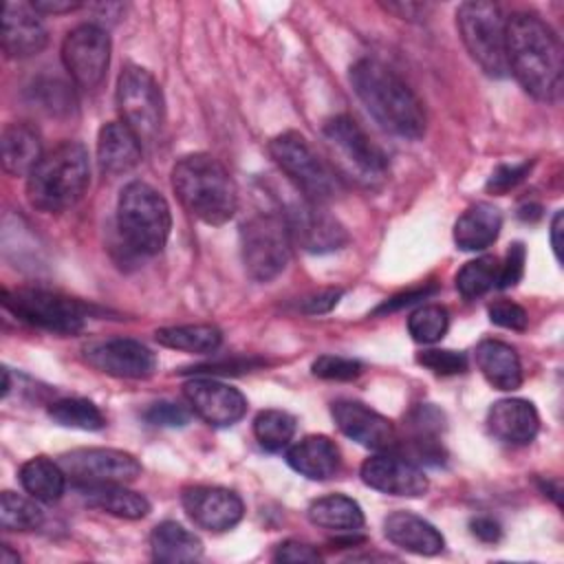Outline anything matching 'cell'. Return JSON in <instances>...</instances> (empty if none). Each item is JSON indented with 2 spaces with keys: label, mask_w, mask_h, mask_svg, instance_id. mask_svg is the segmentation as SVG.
<instances>
[{
  "label": "cell",
  "mask_w": 564,
  "mask_h": 564,
  "mask_svg": "<svg viewBox=\"0 0 564 564\" xmlns=\"http://www.w3.org/2000/svg\"><path fill=\"white\" fill-rule=\"evenodd\" d=\"M502 214L491 203H476L467 207L454 225V242L463 251H482L500 234Z\"/></svg>",
  "instance_id": "27"
},
{
  "label": "cell",
  "mask_w": 564,
  "mask_h": 564,
  "mask_svg": "<svg viewBox=\"0 0 564 564\" xmlns=\"http://www.w3.org/2000/svg\"><path fill=\"white\" fill-rule=\"evenodd\" d=\"M286 463L311 480H326L337 474L341 458L335 441L324 434H311L289 447Z\"/></svg>",
  "instance_id": "24"
},
{
  "label": "cell",
  "mask_w": 564,
  "mask_h": 564,
  "mask_svg": "<svg viewBox=\"0 0 564 564\" xmlns=\"http://www.w3.org/2000/svg\"><path fill=\"white\" fill-rule=\"evenodd\" d=\"M449 326V315L441 304H425L408 317V330L419 344L438 341Z\"/></svg>",
  "instance_id": "37"
},
{
  "label": "cell",
  "mask_w": 564,
  "mask_h": 564,
  "mask_svg": "<svg viewBox=\"0 0 564 564\" xmlns=\"http://www.w3.org/2000/svg\"><path fill=\"white\" fill-rule=\"evenodd\" d=\"M313 375L328 381H350L361 375V364L350 357L339 355H322L311 366Z\"/></svg>",
  "instance_id": "38"
},
{
  "label": "cell",
  "mask_w": 564,
  "mask_h": 564,
  "mask_svg": "<svg viewBox=\"0 0 564 564\" xmlns=\"http://www.w3.org/2000/svg\"><path fill=\"white\" fill-rule=\"evenodd\" d=\"M154 339L165 348H174L192 355H209L220 346L223 333L212 324H185V326L159 328L154 333Z\"/></svg>",
  "instance_id": "32"
},
{
  "label": "cell",
  "mask_w": 564,
  "mask_h": 564,
  "mask_svg": "<svg viewBox=\"0 0 564 564\" xmlns=\"http://www.w3.org/2000/svg\"><path fill=\"white\" fill-rule=\"evenodd\" d=\"M308 520L315 527L339 531V533H355L364 527V511L357 505V500L344 496V494H330L324 498H317L308 505L306 511Z\"/></svg>",
  "instance_id": "30"
},
{
  "label": "cell",
  "mask_w": 564,
  "mask_h": 564,
  "mask_svg": "<svg viewBox=\"0 0 564 564\" xmlns=\"http://www.w3.org/2000/svg\"><path fill=\"white\" fill-rule=\"evenodd\" d=\"M20 482L31 498L40 502H55L66 489V474L57 460L35 456L20 467Z\"/></svg>",
  "instance_id": "31"
},
{
  "label": "cell",
  "mask_w": 564,
  "mask_h": 564,
  "mask_svg": "<svg viewBox=\"0 0 564 564\" xmlns=\"http://www.w3.org/2000/svg\"><path fill=\"white\" fill-rule=\"evenodd\" d=\"M33 9L40 15H59V13H70L75 9H82V2H73V0H33L31 2Z\"/></svg>",
  "instance_id": "48"
},
{
  "label": "cell",
  "mask_w": 564,
  "mask_h": 564,
  "mask_svg": "<svg viewBox=\"0 0 564 564\" xmlns=\"http://www.w3.org/2000/svg\"><path fill=\"white\" fill-rule=\"evenodd\" d=\"M117 108L141 143L156 139L163 126V95L150 70L137 64L123 66L117 79Z\"/></svg>",
  "instance_id": "10"
},
{
  "label": "cell",
  "mask_w": 564,
  "mask_h": 564,
  "mask_svg": "<svg viewBox=\"0 0 564 564\" xmlns=\"http://www.w3.org/2000/svg\"><path fill=\"white\" fill-rule=\"evenodd\" d=\"M183 397L194 414L214 427H229L247 412V399L240 390L207 377L183 383Z\"/></svg>",
  "instance_id": "14"
},
{
  "label": "cell",
  "mask_w": 564,
  "mask_h": 564,
  "mask_svg": "<svg viewBox=\"0 0 564 564\" xmlns=\"http://www.w3.org/2000/svg\"><path fill=\"white\" fill-rule=\"evenodd\" d=\"M383 7L403 20H419L427 13V7L419 4V2H388Z\"/></svg>",
  "instance_id": "49"
},
{
  "label": "cell",
  "mask_w": 564,
  "mask_h": 564,
  "mask_svg": "<svg viewBox=\"0 0 564 564\" xmlns=\"http://www.w3.org/2000/svg\"><path fill=\"white\" fill-rule=\"evenodd\" d=\"M322 137L335 167L352 181L372 187L386 178L388 159L383 150L364 132V128L352 117H330L322 128Z\"/></svg>",
  "instance_id": "6"
},
{
  "label": "cell",
  "mask_w": 564,
  "mask_h": 564,
  "mask_svg": "<svg viewBox=\"0 0 564 564\" xmlns=\"http://www.w3.org/2000/svg\"><path fill=\"white\" fill-rule=\"evenodd\" d=\"M498 271H500V264L494 256H480L476 260H469L456 273V289L467 300L478 297L487 293L491 286H496Z\"/></svg>",
  "instance_id": "35"
},
{
  "label": "cell",
  "mask_w": 564,
  "mask_h": 564,
  "mask_svg": "<svg viewBox=\"0 0 564 564\" xmlns=\"http://www.w3.org/2000/svg\"><path fill=\"white\" fill-rule=\"evenodd\" d=\"M84 502L99 511H106L126 520H141L150 513V502L145 496L126 489L119 482L106 485H79L77 487Z\"/></svg>",
  "instance_id": "28"
},
{
  "label": "cell",
  "mask_w": 564,
  "mask_h": 564,
  "mask_svg": "<svg viewBox=\"0 0 564 564\" xmlns=\"http://www.w3.org/2000/svg\"><path fill=\"white\" fill-rule=\"evenodd\" d=\"M62 62L79 88H97L110 64V37L106 29L86 22L68 31L62 42Z\"/></svg>",
  "instance_id": "12"
},
{
  "label": "cell",
  "mask_w": 564,
  "mask_h": 564,
  "mask_svg": "<svg viewBox=\"0 0 564 564\" xmlns=\"http://www.w3.org/2000/svg\"><path fill=\"white\" fill-rule=\"evenodd\" d=\"M489 432L509 445H527L540 430V416L527 399H500L487 412Z\"/></svg>",
  "instance_id": "21"
},
{
  "label": "cell",
  "mask_w": 564,
  "mask_h": 564,
  "mask_svg": "<svg viewBox=\"0 0 564 564\" xmlns=\"http://www.w3.org/2000/svg\"><path fill=\"white\" fill-rule=\"evenodd\" d=\"M64 474L79 485H106V482H132L141 474L139 460L112 447H79L57 458Z\"/></svg>",
  "instance_id": "13"
},
{
  "label": "cell",
  "mask_w": 564,
  "mask_h": 564,
  "mask_svg": "<svg viewBox=\"0 0 564 564\" xmlns=\"http://www.w3.org/2000/svg\"><path fill=\"white\" fill-rule=\"evenodd\" d=\"M291 242L284 216L273 212L253 214L240 227V249L247 273L258 282L278 278L289 264Z\"/></svg>",
  "instance_id": "9"
},
{
  "label": "cell",
  "mask_w": 564,
  "mask_h": 564,
  "mask_svg": "<svg viewBox=\"0 0 564 564\" xmlns=\"http://www.w3.org/2000/svg\"><path fill=\"white\" fill-rule=\"evenodd\" d=\"M273 560L297 564V562H319L322 555L311 544H304V542H297V540H286V542L278 544V549L273 553Z\"/></svg>",
  "instance_id": "44"
},
{
  "label": "cell",
  "mask_w": 564,
  "mask_h": 564,
  "mask_svg": "<svg viewBox=\"0 0 564 564\" xmlns=\"http://www.w3.org/2000/svg\"><path fill=\"white\" fill-rule=\"evenodd\" d=\"M172 187L181 205L207 225H225L238 209V189L227 167L205 152H194L172 167Z\"/></svg>",
  "instance_id": "3"
},
{
  "label": "cell",
  "mask_w": 564,
  "mask_h": 564,
  "mask_svg": "<svg viewBox=\"0 0 564 564\" xmlns=\"http://www.w3.org/2000/svg\"><path fill=\"white\" fill-rule=\"evenodd\" d=\"M487 313H489L491 324L509 328V330H524L529 324L527 311L520 304L509 302V300H498V302L489 304Z\"/></svg>",
  "instance_id": "41"
},
{
  "label": "cell",
  "mask_w": 564,
  "mask_h": 564,
  "mask_svg": "<svg viewBox=\"0 0 564 564\" xmlns=\"http://www.w3.org/2000/svg\"><path fill=\"white\" fill-rule=\"evenodd\" d=\"M84 357L99 372L119 379H148L156 370L154 352L141 341L126 337L95 341L84 348Z\"/></svg>",
  "instance_id": "15"
},
{
  "label": "cell",
  "mask_w": 564,
  "mask_h": 564,
  "mask_svg": "<svg viewBox=\"0 0 564 564\" xmlns=\"http://www.w3.org/2000/svg\"><path fill=\"white\" fill-rule=\"evenodd\" d=\"M339 297H341V289H324V291H317V293L304 297L300 302V311L306 315H322V313H328L330 308H335Z\"/></svg>",
  "instance_id": "45"
},
{
  "label": "cell",
  "mask_w": 564,
  "mask_h": 564,
  "mask_svg": "<svg viewBox=\"0 0 564 564\" xmlns=\"http://www.w3.org/2000/svg\"><path fill=\"white\" fill-rule=\"evenodd\" d=\"M269 154L275 165L286 174V178L302 192L304 200L322 205L337 194L339 181L335 172L315 152L304 134L286 130L273 137L269 143Z\"/></svg>",
  "instance_id": "8"
},
{
  "label": "cell",
  "mask_w": 564,
  "mask_h": 564,
  "mask_svg": "<svg viewBox=\"0 0 564 564\" xmlns=\"http://www.w3.org/2000/svg\"><path fill=\"white\" fill-rule=\"evenodd\" d=\"M253 434L262 449L280 452L295 434V416L284 410H262L253 421Z\"/></svg>",
  "instance_id": "34"
},
{
  "label": "cell",
  "mask_w": 564,
  "mask_h": 564,
  "mask_svg": "<svg viewBox=\"0 0 564 564\" xmlns=\"http://www.w3.org/2000/svg\"><path fill=\"white\" fill-rule=\"evenodd\" d=\"M90 163L79 141L53 148L26 176V198L40 212H64L88 189Z\"/></svg>",
  "instance_id": "4"
},
{
  "label": "cell",
  "mask_w": 564,
  "mask_h": 564,
  "mask_svg": "<svg viewBox=\"0 0 564 564\" xmlns=\"http://www.w3.org/2000/svg\"><path fill=\"white\" fill-rule=\"evenodd\" d=\"M42 509L35 498L29 500L13 491H2L0 496V524L4 531H31L42 524Z\"/></svg>",
  "instance_id": "36"
},
{
  "label": "cell",
  "mask_w": 564,
  "mask_h": 564,
  "mask_svg": "<svg viewBox=\"0 0 564 564\" xmlns=\"http://www.w3.org/2000/svg\"><path fill=\"white\" fill-rule=\"evenodd\" d=\"M469 527H471V533H474L478 540H482V542H498L500 535H502L500 524H498L496 520L487 518V516L474 518V520L469 522Z\"/></svg>",
  "instance_id": "47"
},
{
  "label": "cell",
  "mask_w": 564,
  "mask_h": 564,
  "mask_svg": "<svg viewBox=\"0 0 564 564\" xmlns=\"http://www.w3.org/2000/svg\"><path fill=\"white\" fill-rule=\"evenodd\" d=\"M150 549L156 562H194L203 555V542L174 520H165L152 529Z\"/></svg>",
  "instance_id": "29"
},
{
  "label": "cell",
  "mask_w": 564,
  "mask_h": 564,
  "mask_svg": "<svg viewBox=\"0 0 564 564\" xmlns=\"http://www.w3.org/2000/svg\"><path fill=\"white\" fill-rule=\"evenodd\" d=\"M2 304L18 319L59 335L82 330L88 315V308L82 302L44 289H4Z\"/></svg>",
  "instance_id": "11"
},
{
  "label": "cell",
  "mask_w": 564,
  "mask_h": 564,
  "mask_svg": "<svg viewBox=\"0 0 564 564\" xmlns=\"http://www.w3.org/2000/svg\"><path fill=\"white\" fill-rule=\"evenodd\" d=\"M560 234H562V209L555 212L553 216V223H551V247H553V253L555 258L560 260Z\"/></svg>",
  "instance_id": "50"
},
{
  "label": "cell",
  "mask_w": 564,
  "mask_h": 564,
  "mask_svg": "<svg viewBox=\"0 0 564 564\" xmlns=\"http://www.w3.org/2000/svg\"><path fill=\"white\" fill-rule=\"evenodd\" d=\"M0 148H2V167L11 176H29L44 156L40 132L26 121L9 123L2 130Z\"/></svg>",
  "instance_id": "25"
},
{
  "label": "cell",
  "mask_w": 564,
  "mask_h": 564,
  "mask_svg": "<svg viewBox=\"0 0 564 564\" xmlns=\"http://www.w3.org/2000/svg\"><path fill=\"white\" fill-rule=\"evenodd\" d=\"M436 291V286H421V289H414V291H408V293H401V295H394L392 300L383 302L375 313L377 315H383V313H390V311H397V308H403V306H410L419 300H425L427 295H432Z\"/></svg>",
  "instance_id": "46"
},
{
  "label": "cell",
  "mask_w": 564,
  "mask_h": 564,
  "mask_svg": "<svg viewBox=\"0 0 564 564\" xmlns=\"http://www.w3.org/2000/svg\"><path fill=\"white\" fill-rule=\"evenodd\" d=\"M0 562L2 564H18L20 562V555L18 553H11V549L7 544L0 546Z\"/></svg>",
  "instance_id": "51"
},
{
  "label": "cell",
  "mask_w": 564,
  "mask_h": 564,
  "mask_svg": "<svg viewBox=\"0 0 564 564\" xmlns=\"http://www.w3.org/2000/svg\"><path fill=\"white\" fill-rule=\"evenodd\" d=\"M359 474L368 487L401 498L423 496L430 487L427 476L419 465L394 454H375L366 458Z\"/></svg>",
  "instance_id": "18"
},
{
  "label": "cell",
  "mask_w": 564,
  "mask_h": 564,
  "mask_svg": "<svg viewBox=\"0 0 564 564\" xmlns=\"http://www.w3.org/2000/svg\"><path fill=\"white\" fill-rule=\"evenodd\" d=\"M117 227L126 245L141 253H159L172 229V212L167 200L148 183H128L117 200Z\"/></svg>",
  "instance_id": "5"
},
{
  "label": "cell",
  "mask_w": 564,
  "mask_h": 564,
  "mask_svg": "<svg viewBox=\"0 0 564 564\" xmlns=\"http://www.w3.org/2000/svg\"><path fill=\"white\" fill-rule=\"evenodd\" d=\"M286 225L291 240L304 251L328 253L337 251L348 242V234L337 218L322 209V205L304 200L286 212Z\"/></svg>",
  "instance_id": "16"
},
{
  "label": "cell",
  "mask_w": 564,
  "mask_h": 564,
  "mask_svg": "<svg viewBox=\"0 0 564 564\" xmlns=\"http://www.w3.org/2000/svg\"><path fill=\"white\" fill-rule=\"evenodd\" d=\"M383 533L394 546L416 555H436L445 546L441 531L412 511H392L386 516Z\"/></svg>",
  "instance_id": "22"
},
{
  "label": "cell",
  "mask_w": 564,
  "mask_h": 564,
  "mask_svg": "<svg viewBox=\"0 0 564 564\" xmlns=\"http://www.w3.org/2000/svg\"><path fill=\"white\" fill-rule=\"evenodd\" d=\"M0 42L7 57L24 59L44 51L48 31L31 2H4Z\"/></svg>",
  "instance_id": "19"
},
{
  "label": "cell",
  "mask_w": 564,
  "mask_h": 564,
  "mask_svg": "<svg viewBox=\"0 0 564 564\" xmlns=\"http://www.w3.org/2000/svg\"><path fill=\"white\" fill-rule=\"evenodd\" d=\"M416 361L436 375H458L467 370V357L456 350L430 348L416 355Z\"/></svg>",
  "instance_id": "39"
},
{
  "label": "cell",
  "mask_w": 564,
  "mask_h": 564,
  "mask_svg": "<svg viewBox=\"0 0 564 564\" xmlns=\"http://www.w3.org/2000/svg\"><path fill=\"white\" fill-rule=\"evenodd\" d=\"M48 416L62 427H75L86 432H97L106 425V416L101 414V410L93 401L79 397L59 399L51 403Z\"/></svg>",
  "instance_id": "33"
},
{
  "label": "cell",
  "mask_w": 564,
  "mask_h": 564,
  "mask_svg": "<svg viewBox=\"0 0 564 564\" xmlns=\"http://www.w3.org/2000/svg\"><path fill=\"white\" fill-rule=\"evenodd\" d=\"M476 366L482 377L498 390L513 392L522 383V366L518 352L500 339H482L476 350Z\"/></svg>",
  "instance_id": "26"
},
{
  "label": "cell",
  "mask_w": 564,
  "mask_h": 564,
  "mask_svg": "<svg viewBox=\"0 0 564 564\" xmlns=\"http://www.w3.org/2000/svg\"><path fill=\"white\" fill-rule=\"evenodd\" d=\"M507 70L538 101L562 93V44L555 31L533 13L507 18Z\"/></svg>",
  "instance_id": "1"
},
{
  "label": "cell",
  "mask_w": 564,
  "mask_h": 564,
  "mask_svg": "<svg viewBox=\"0 0 564 564\" xmlns=\"http://www.w3.org/2000/svg\"><path fill=\"white\" fill-rule=\"evenodd\" d=\"M531 170V163H518V165H498L494 174L487 181V189L494 194H505L511 187H516Z\"/></svg>",
  "instance_id": "43"
},
{
  "label": "cell",
  "mask_w": 564,
  "mask_h": 564,
  "mask_svg": "<svg viewBox=\"0 0 564 564\" xmlns=\"http://www.w3.org/2000/svg\"><path fill=\"white\" fill-rule=\"evenodd\" d=\"M524 262H527V251H524V245L522 242H513L507 251V258H505V264H500V271H498V282L496 286L500 289H509V286H516L524 273Z\"/></svg>",
  "instance_id": "42"
},
{
  "label": "cell",
  "mask_w": 564,
  "mask_h": 564,
  "mask_svg": "<svg viewBox=\"0 0 564 564\" xmlns=\"http://www.w3.org/2000/svg\"><path fill=\"white\" fill-rule=\"evenodd\" d=\"M143 419L159 427H183L192 419L189 405H181L174 401H156L145 412Z\"/></svg>",
  "instance_id": "40"
},
{
  "label": "cell",
  "mask_w": 564,
  "mask_h": 564,
  "mask_svg": "<svg viewBox=\"0 0 564 564\" xmlns=\"http://www.w3.org/2000/svg\"><path fill=\"white\" fill-rule=\"evenodd\" d=\"M181 502L185 513L196 527L214 533L234 529L245 513V505L240 496L225 487H207V485L187 487L181 496Z\"/></svg>",
  "instance_id": "17"
},
{
  "label": "cell",
  "mask_w": 564,
  "mask_h": 564,
  "mask_svg": "<svg viewBox=\"0 0 564 564\" xmlns=\"http://www.w3.org/2000/svg\"><path fill=\"white\" fill-rule=\"evenodd\" d=\"M350 84L370 117L401 139H421L425 132V108L416 93L388 66L359 59L350 68Z\"/></svg>",
  "instance_id": "2"
},
{
  "label": "cell",
  "mask_w": 564,
  "mask_h": 564,
  "mask_svg": "<svg viewBox=\"0 0 564 564\" xmlns=\"http://www.w3.org/2000/svg\"><path fill=\"white\" fill-rule=\"evenodd\" d=\"M330 414L337 427L361 447L383 452L397 443L394 425L383 414L375 412L372 408L359 401L339 399L333 403Z\"/></svg>",
  "instance_id": "20"
},
{
  "label": "cell",
  "mask_w": 564,
  "mask_h": 564,
  "mask_svg": "<svg viewBox=\"0 0 564 564\" xmlns=\"http://www.w3.org/2000/svg\"><path fill=\"white\" fill-rule=\"evenodd\" d=\"M141 145L139 137L123 121L101 126L97 137L99 170L110 176L130 172L141 161Z\"/></svg>",
  "instance_id": "23"
},
{
  "label": "cell",
  "mask_w": 564,
  "mask_h": 564,
  "mask_svg": "<svg viewBox=\"0 0 564 564\" xmlns=\"http://www.w3.org/2000/svg\"><path fill=\"white\" fill-rule=\"evenodd\" d=\"M456 26L471 59L489 77H505L507 70V18L500 7L485 0L463 2L456 11Z\"/></svg>",
  "instance_id": "7"
}]
</instances>
